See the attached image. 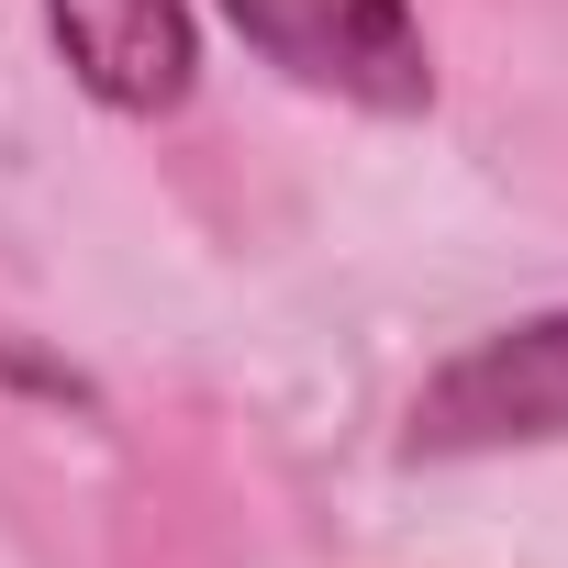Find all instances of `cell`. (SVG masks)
Wrapping results in <instances>:
<instances>
[{"mask_svg":"<svg viewBox=\"0 0 568 568\" xmlns=\"http://www.w3.org/2000/svg\"><path fill=\"white\" fill-rule=\"evenodd\" d=\"M568 435V313H535L513 335H479L446 357L413 402L424 457H479V446H557Z\"/></svg>","mask_w":568,"mask_h":568,"instance_id":"1","label":"cell"},{"mask_svg":"<svg viewBox=\"0 0 568 568\" xmlns=\"http://www.w3.org/2000/svg\"><path fill=\"white\" fill-rule=\"evenodd\" d=\"M223 12L302 90H335V101H368V112H413L435 90L413 0H223Z\"/></svg>","mask_w":568,"mask_h":568,"instance_id":"2","label":"cell"},{"mask_svg":"<svg viewBox=\"0 0 568 568\" xmlns=\"http://www.w3.org/2000/svg\"><path fill=\"white\" fill-rule=\"evenodd\" d=\"M45 23L79 68L90 101L112 112H168L190 101V0H45Z\"/></svg>","mask_w":568,"mask_h":568,"instance_id":"3","label":"cell"}]
</instances>
